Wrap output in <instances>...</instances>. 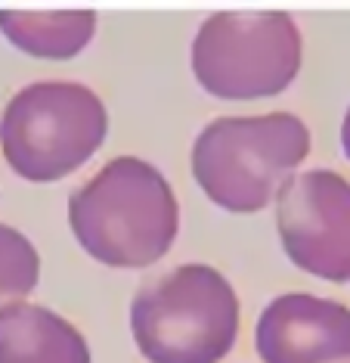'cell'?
Wrapping results in <instances>:
<instances>
[{
    "mask_svg": "<svg viewBox=\"0 0 350 363\" xmlns=\"http://www.w3.org/2000/svg\"><path fill=\"white\" fill-rule=\"evenodd\" d=\"M69 224L90 258L109 267H149L177 239L180 208L155 164L118 155L69 199Z\"/></svg>",
    "mask_w": 350,
    "mask_h": 363,
    "instance_id": "6da1fadb",
    "label": "cell"
},
{
    "mask_svg": "<svg viewBox=\"0 0 350 363\" xmlns=\"http://www.w3.org/2000/svg\"><path fill=\"white\" fill-rule=\"evenodd\" d=\"M307 152L310 130L291 112L230 115L202 128L193 143V174L202 193L227 211H261Z\"/></svg>",
    "mask_w": 350,
    "mask_h": 363,
    "instance_id": "7a4b0ae2",
    "label": "cell"
},
{
    "mask_svg": "<svg viewBox=\"0 0 350 363\" xmlns=\"http://www.w3.org/2000/svg\"><path fill=\"white\" fill-rule=\"evenodd\" d=\"M130 329L149 363H220L239 335V298L208 264H183L143 286Z\"/></svg>",
    "mask_w": 350,
    "mask_h": 363,
    "instance_id": "3957f363",
    "label": "cell"
},
{
    "mask_svg": "<svg viewBox=\"0 0 350 363\" xmlns=\"http://www.w3.org/2000/svg\"><path fill=\"white\" fill-rule=\"evenodd\" d=\"M109 134L103 100L74 81H38L6 103L0 118V150L25 180H62L94 159Z\"/></svg>",
    "mask_w": 350,
    "mask_h": 363,
    "instance_id": "277c9868",
    "label": "cell"
},
{
    "mask_svg": "<svg viewBox=\"0 0 350 363\" xmlns=\"http://www.w3.org/2000/svg\"><path fill=\"white\" fill-rule=\"evenodd\" d=\"M196 81L218 100H264L301 72V31L282 10L214 13L193 38Z\"/></svg>",
    "mask_w": 350,
    "mask_h": 363,
    "instance_id": "5b68a950",
    "label": "cell"
},
{
    "mask_svg": "<svg viewBox=\"0 0 350 363\" xmlns=\"http://www.w3.org/2000/svg\"><path fill=\"white\" fill-rule=\"evenodd\" d=\"M276 224L291 264L329 283H350V180L313 168L276 193Z\"/></svg>",
    "mask_w": 350,
    "mask_h": 363,
    "instance_id": "8992f818",
    "label": "cell"
},
{
    "mask_svg": "<svg viewBox=\"0 0 350 363\" xmlns=\"http://www.w3.org/2000/svg\"><path fill=\"white\" fill-rule=\"evenodd\" d=\"M264 363H350V308L310 292L273 298L257 320Z\"/></svg>",
    "mask_w": 350,
    "mask_h": 363,
    "instance_id": "52a82bcc",
    "label": "cell"
},
{
    "mask_svg": "<svg viewBox=\"0 0 350 363\" xmlns=\"http://www.w3.org/2000/svg\"><path fill=\"white\" fill-rule=\"evenodd\" d=\"M0 363H90L84 335L44 304L0 308Z\"/></svg>",
    "mask_w": 350,
    "mask_h": 363,
    "instance_id": "ba28073f",
    "label": "cell"
},
{
    "mask_svg": "<svg viewBox=\"0 0 350 363\" xmlns=\"http://www.w3.org/2000/svg\"><path fill=\"white\" fill-rule=\"evenodd\" d=\"M96 31L94 10H0V35L40 60H72Z\"/></svg>",
    "mask_w": 350,
    "mask_h": 363,
    "instance_id": "9c48e42d",
    "label": "cell"
},
{
    "mask_svg": "<svg viewBox=\"0 0 350 363\" xmlns=\"http://www.w3.org/2000/svg\"><path fill=\"white\" fill-rule=\"evenodd\" d=\"M40 258L31 239L16 227L0 224V308L28 295L38 286Z\"/></svg>",
    "mask_w": 350,
    "mask_h": 363,
    "instance_id": "30bf717a",
    "label": "cell"
},
{
    "mask_svg": "<svg viewBox=\"0 0 350 363\" xmlns=\"http://www.w3.org/2000/svg\"><path fill=\"white\" fill-rule=\"evenodd\" d=\"M341 146H344V155H347V162H350V109L344 115V125H341Z\"/></svg>",
    "mask_w": 350,
    "mask_h": 363,
    "instance_id": "8fae6325",
    "label": "cell"
}]
</instances>
